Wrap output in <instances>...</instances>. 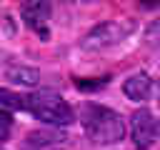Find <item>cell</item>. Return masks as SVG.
Returning a JSON list of instances; mask_svg holds the SVG:
<instances>
[{
  "label": "cell",
  "instance_id": "cell-10",
  "mask_svg": "<svg viewBox=\"0 0 160 150\" xmlns=\"http://www.w3.org/2000/svg\"><path fill=\"white\" fill-rule=\"evenodd\" d=\"M108 80H110V78H78V80H75V88L90 92V90H100V88H105Z\"/></svg>",
  "mask_w": 160,
  "mask_h": 150
},
{
  "label": "cell",
  "instance_id": "cell-5",
  "mask_svg": "<svg viewBox=\"0 0 160 150\" xmlns=\"http://www.w3.org/2000/svg\"><path fill=\"white\" fill-rule=\"evenodd\" d=\"M20 15L25 20V25L40 35L42 40L50 38V30H48V22H50V5L48 2H25L20 5Z\"/></svg>",
  "mask_w": 160,
  "mask_h": 150
},
{
  "label": "cell",
  "instance_id": "cell-13",
  "mask_svg": "<svg viewBox=\"0 0 160 150\" xmlns=\"http://www.w3.org/2000/svg\"><path fill=\"white\" fill-rule=\"evenodd\" d=\"M0 150H2V148H0Z\"/></svg>",
  "mask_w": 160,
  "mask_h": 150
},
{
  "label": "cell",
  "instance_id": "cell-8",
  "mask_svg": "<svg viewBox=\"0 0 160 150\" xmlns=\"http://www.w3.org/2000/svg\"><path fill=\"white\" fill-rule=\"evenodd\" d=\"M0 110L10 112V110H25V98L8 90V88H0Z\"/></svg>",
  "mask_w": 160,
  "mask_h": 150
},
{
  "label": "cell",
  "instance_id": "cell-4",
  "mask_svg": "<svg viewBox=\"0 0 160 150\" xmlns=\"http://www.w3.org/2000/svg\"><path fill=\"white\" fill-rule=\"evenodd\" d=\"M130 135H132V140L140 150H148L160 138V120L150 110L140 108L130 115Z\"/></svg>",
  "mask_w": 160,
  "mask_h": 150
},
{
  "label": "cell",
  "instance_id": "cell-3",
  "mask_svg": "<svg viewBox=\"0 0 160 150\" xmlns=\"http://www.w3.org/2000/svg\"><path fill=\"white\" fill-rule=\"evenodd\" d=\"M132 30H135V25H132V20H128V18L105 20V22L95 25V28L82 38V48H85V50H102V48L118 45V42H122Z\"/></svg>",
  "mask_w": 160,
  "mask_h": 150
},
{
  "label": "cell",
  "instance_id": "cell-2",
  "mask_svg": "<svg viewBox=\"0 0 160 150\" xmlns=\"http://www.w3.org/2000/svg\"><path fill=\"white\" fill-rule=\"evenodd\" d=\"M25 110L52 128H65L75 120L70 105L52 90H40V92L25 95Z\"/></svg>",
  "mask_w": 160,
  "mask_h": 150
},
{
  "label": "cell",
  "instance_id": "cell-12",
  "mask_svg": "<svg viewBox=\"0 0 160 150\" xmlns=\"http://www.w3.org/2000/svg\"><path fill=\"white\" fill-rule=\"evenodd\" d=\"M10 128H12V118H10V112L0 110V142H2V140H8Z\"/></svg>",
  "mask_w": 160,
  "mask_h": 150
},
{
  "label": "cell",
  "instance_id": "cell-6",
  "mask_svg": "<svg viewBox=\"0 0 160 150\" xmlns=\"http://www.w3.org/2000/svg\"><path fill=\"white\" fill-rule=\"evenodd\" d=\"M122 92H125L130 100H135V102L148 100V98L152 95V80H150V75H145V72L130 75V78L125 80V85H122Z\"/></svg>",
  "mask_w": 160,
  "mask_h": 150
},
{
  "label": "cell",
  "instance_id": "cell-1",
  "mask_svg": "<svg viewBox=\"0 0 160 150\" xmlns=\"http://www.w3.org/2000/svg\"><path fill=\"white\" fill-rule=\"evenodd\" d=\"M82 128L95 145H115L125 135V120L120 118V112L102 105L82 108Z\"/></svg>",
  "mask_w": 160,
  "mask_h": 150
},
{
  "label": "cell",
  "instance_id": "cell-11",
  "mask_svg": "<svg viewBox=\"0 0 160 150\" xmlns=\"http://www.w3.org/2000/svg\"><path fill=\"white\" fill-rule=\"evenodd\" d=\"M145 42H148V45H152V48H158V45H160V18H158V20H152V22L148 25V30H145Z\"/></svg>",
  "mask_w": 160,
  "mask_h": 150
},
{
  "label": "cell",
  "instance_id": "cell-9",
  "mask_svg": "<svg viewBox=\"0 0 160 150\" xmlns=\"http://www.w3.org/2000/svg\"><path fill=\"white\" fill-rule=\"evenodd\" d=\"M58 140H62L60 132H30L25 145H28V148H45V145H52V142H58Z\"/></svg>",
  "mask_w": 160,
  "mask_h": 150
},
{
  "label": "cell",
  "instance_id": "cell-7",
  "mask_svg": "<svg viewBox=\"0 0 160 150\" xmlns=\"http://www.w3.org/2000/svg\"><path fill=\"white\" fill-rule=\"evenodd\" d=\"M8 80L12 85H22V88H35L40 82V72L35 68H25V65H15L8 70Z\"/></svg>",
  "mask_w": 160,
  "mask_h": 150
}]
</instances>
